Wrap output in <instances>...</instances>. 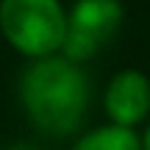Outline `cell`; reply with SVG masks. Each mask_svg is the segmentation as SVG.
Here are the masks:
<instances>
[{
  "label": "cell",
  "mask_w": 150,
  "mask_h": 150,
  "mask_svg": "<svg viewBox=\"0 0 150 150\" xmlns=\"http://www.w3.org/2000/svg\"><path fill=\"white\" fill-rule=\"evenodd\" d=\"M145 150H150V128H147V134H145Z\"/></svg>",
  "instance_id": "7"
},
{
  "label": "cell",
  "mask_w": 150,
  "mask_h": 150,
  "mask_svg": "<svg viewBox=\"0 0 150 150\" xmlns=\"http://www.w3.org/2000/svg\"><path fill=\"white\" fill-rule=\"evenodd\" d=\"M0 28L17 50L42 59L61 47L67 17L59 0H3Z\"/></svg>",
  "instance_id": "2"
},
{
  "label": "cell",
  "mask_w": 150,
  "mask_h": 150,
  "mask_svg": "<svg viewBox=\"0 0 150 150\" xmlns=\"http://www.w3.org/2000/svg\"><path fill=\"white\" fill-rule=\"evenodd\" d=\"M122 22L120 0H78L67 17L64 47L70 61H86L117 33Z\"/></svg>",
  "instance_id": "3"
},
{
  "label": "cell",
  "mask_w": 150,
  "mask_h": 150,
  "mask_svg": "<svg viewBox=\"0 0 150 150\" xmlns=\"http://www.w3.org/2000/svg\"><path fill=\"white\" fill-rule=\"evenodd\" d=\"M20 95L31 122L42 134L67 136L78 128L86 111L89 86L70 59L42 56L31 70H25Z\"/></svg>",
  "instance_id": "1"
},
{
  "label": "cell",
  "mask_w": 150,
  "mask_h": 150,
  "mask_svg": "<svg viewBox=\"0 0 150 150\" xmlns=\"http://www.w3.org/2000/svg\"><path fill=\"white\" fill-rule=\"evenodd\" d=\"M75 150H142V145L131 128L111 125V128H100L86 139H81Z\"/></svg>",
  "instance_id": "5"
},
{
  "label": "cell",
  "mask_w": 150,
  "mask_h": 150,
  "mask_svg": "<svg viewBox=\"0 0 150 150\" xmlns=\"http://www.w3.org/2000/svg\"><path fill=\"white\" fill-rule=\"evenodd\" d=\"M3 150H36V147H28V145H11V147H3Z\"/></svg>",
  "instance_id": "6"
},
{
  "label": "cell",
  "mask_w": 150,
  "mask_h": 150,
  "mask_svg": "<svg viewBox=\"0 0 150 150\" xmlns=\"http://www.w3.org/2000/svg\"><path fill=\"white\" fill-rule=\"evenodd\" d=\"M106 108L117 125H134L139 122L150 108V83L142 72L125 70L111 81L106 92Z\"/></svg>",
  "instance_id": "4"
}]
</instances>
